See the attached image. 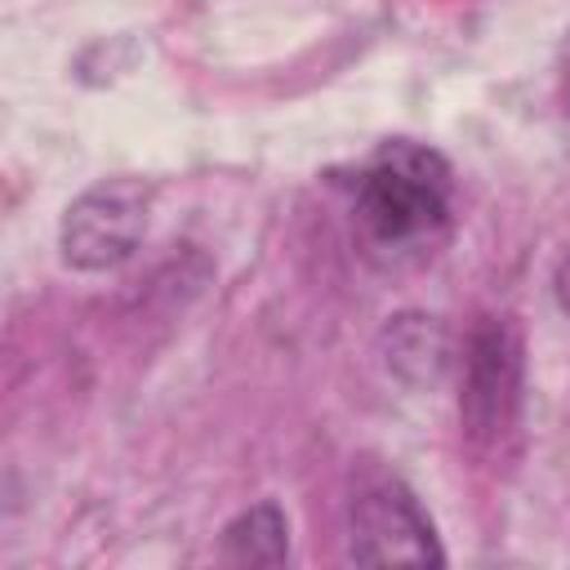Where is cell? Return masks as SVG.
<instances>
[{"mask_svg":"<svg viewBox=\"0 0 570 570\" xmlns=\"http://www.w3.org/2000/svg\"><path fill=\"white\" fill-rule=\"evenodd\" d=\"M557 303H561V312L570 316V249H566L561 263H557Z\"/></svg>","mask_w":570,"mask_h":570,"instance_id":"7","label":"cell"},{"mask_svg":"<svg viewBox=\"0 0 570 570\" xmlns=\"http://www.w3.org/2000/svg\"><path fill=\"white\" fill-rule=\"evenodd\" d=\"M147 187L138 178H102L85 187L62 214V258L80 272L120 267L147 232Z\"/></svg>","mask_w":570,"mask_h":570,"instance_id":"2","label":"cell"},{"mask_svg":"<svg viewBox=\"0 0 570 570\" xmlns=\"http://www.w3.org/2000/svg\"><path fill=\"white\" fill-rule=\"evenodd\" d=\"M289 557V525L285 512L267 499L227 521L223 530V561L232 566H281Z\"/></svg>","mask_w":570,"mask_h":570,"instance_id":"6","label":"cell"},{"mask_svg":"<svg viewBox=\"0 0 570 570\" xmlns=\"http://www.w3.org/2000/svg\"><path fill=\"white\" fill-rule=\"evenodd\" d=\"M356 214L379 245H414L450 218V165L419 142H387L356 178Z\"/></svg>","mask_w":570,"mask_h":570,"instance_id":"1","label":"cell"},{"mask_svg":"<svg viewBox=\"0 0 570 570\" xmlns=\"http://www.w3.org/2000/svg\"><path fill=\"white\" fill-rule=\"evenodd\" d=\"M352 561L361 566H436L445 561L436 530L410 485L396 476H374L352 494L347 508Z\"/></svg>","mask_w":570,"mask_h":570,"instance_id":"4","label":"cell"},{"mask_svg":"<svg viewBox=\"0 0 570 570\" xmlns=\"http://www.w3.org/2000/svg\"><path fill=\"white\" fill-rule=\"evenodd\" d=\"M561 107H566V116H570V62H566V80H561Z\"/></svg>","mask_w":570,"mask_h":570,"instance_id":"8","label":"cell"},{"mask_svg":"<svg viewBox=\"0 0 570 570\" xmlns=\"http://www.w3.org/2000/svg\"><path fill=\"white\" fill-rule=\"evenodd\" d=\"M387 365L410 383H436L450 361V338L432 316H396L387 325Z\"/></svg>","mask_w":570,"mask_h":570,"instance_id":"5","label":"cell"},{"mask_svg":"<svg viewBox=\"0 0 570 570\" xmlns=\"http://www.w3.org/2000/svg\"><path fill=\"white\" fill-rule=\"evenodd\" d=\"M521 374L525 352L521 334L508 316H481L463 356V392L459 419L472 441H499L521 410Z\"/></svg>","mask_w":570,"mask_h":570,"instance_id":"3","label":"cell"}]
</instances>
